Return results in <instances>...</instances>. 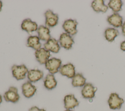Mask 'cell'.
<instances>
[{
  "label": "cell",
  "mask_w": 125,
  "mask_h": 111,
  "mask_svg": "<svg viewBox=\"0 0 125 111\" xmlns=\"http://www.w3.org/2000/svg\"><path fill=\"white\" fill-rule=\"evenodd\" d=\"M12 75L17 80L24 79L26 77L28 70L24 65H13L11 67Z\"/></svg>",
  "instance_id": "obj_1"
},
{
  "label": "cell",
  "mask_w": 125,
  "mask_h": 111,
  "mask_svg": "<svg viewBox=\"0 0 125 111\" xmlns=\"http://www.w3.org/2000/svg\"><path fill=\"white\" fill-rule=\"evenodd\" d=\"M61 64L62 61L61 59L53 57L46 62L45 67L51 74H54L59 71Z\"/></svg>",
  "instance_id": "obj_2"
},
{
  "label": "cell",
  "mask_w": 125,
  "mask_h": 111,
  "mask_svg": "<svg viewBox=\"0 0 125 111\" xmlns=\"http://www.w3.org/2000/svg\"><path fill=\"white\" fill-rule=\"evenodd\" d=\"M124 103V99L120 98L116 93H111L108 100L109 107L112 110L120 109Z\"/></svg>",
  "instance_id": "obj_3"
},
{
  "label": "cell",
  "mask_w": 125,
  "mask_h": 111,
  "mask_svg": "<svg viewBox=\"0 0 125 111\" xmlns=\"http://www.w3.org/2000/svg\"><path fill=\"white\" fill-rule=\"evenodd\" d=\"M3 97L6 102H10L13 103L18 102L20 99V95L17 88L13 86L10 87L8 90L4 93Z\"/></svg>",
  "instance_id": "obj_4"
},
{
  "label": "cell",
  "mask_w": 125,
  "mask_h": 111,
  "mask_svg": "<svg viewBox=\"0 0 125 111\" xmlns=\"http://www.w3.org/2000/svg\"><path fill=\"white\" fill-rule=\"evenodd\" d=\"M78 24V23L76 20L70 19L64 22L62 24V27L66 33L70 35H74L78 32L76 28Z\"/></svg>",
  "instance_id": "obj_5"
},
{
  "label": "cell",
  "mask_w": 125,
  "mask_h": 111,
  "mask_svg": "<svg viewBox=\"0 0 125 111\" xmlns=\"http://www.w3.org/2000/svg\"><path fill=\"white\" fill-rule=\"evenodd\" d=\"M45 25L50 27L56 26L58 22L59 16L58 14L54 13L51 10H47L45 13Z\"/></svg>",
  "instance_id": "obj_6"
},
{
  "label": "cell",
  "mask_w": 125,
  "mask_h": 111,
  "mask_svg": "<svg viewBox=\"0 0 125 111\" xmlns=\"http://www.w3.org/2000/svg\"><path fill=\"white\" fill-rule=\"evenodd\" d=\"M35 55L36 60L40 64L45 65L46 62L49 59L50 53V51L45 49L44 48H41L36 50Z\"/></svg>",
  "instance_id": "obj_7"
},
{
  "label": "cell",
  "mask_w": 125,
  "mask_h": 111,
  "mask_svg": "<svg viewBox=\"0 0 125 111\" xmlns=\"http://www.w3.org/2000/svg\"><path fill=\"white\" fill-rule=\"evenodd\" d=\"M59 42L61 46L67 50L70 49L72 48L73 44L74 43V41L71 36L66 33L61 34Z\"/></svg>",
  "instance_id": "obj_8"
},
{
  "label": "cell",
  "mask_w": 125,
  "mask_h": 111,
  "mask_svg": "<svg viewBox=\"0 0 125 111\" xmlns=\"http://www.w3.org/2000/svg\"><path fill=\"white\" fill-rule=\"evenodd\" d=\"M97 89L91 83H86L82 89L81 93L83 97L85 99H92L95 96V93Z\"/></svg>",
  "instance_id": "obj_9"
},
{
  "label": "cell",
  "mask_w": 125,
  "mask_h": 111,
  "mask_svg": "<svg viewBox=\"0 0 125 111\" xmlns=\"http://www.w3.org/2000/svg\"><path fill=\"white\" fill-rule=\"evenodd\" d=\"M59 71L62 75L65 76L69 78H72L76 74L75 67L71 63L61 66Z\"/></svg>",
  "instance_id": "obj_10"
},
{
  "label": "cell",
  "mask_w": 125,
  "mask_h": 111,
  "mask_svg": "<svg viewBox=\"0 0 125 111\" xmlns=\"http://www.w3.org/2000/svg\"><path fill=\"white\" fill-rule=\"evenodd\" d=\"M22 92L23 95L26 98L32 97L37 91L36 87L32 85L29 81H27L22 84L21 86Z\"/></svg>",
  "instance_id": "obj_11"
},
{
  "label": "cell",
  "mask_w": 125,
  "mask_h": 111,
  "mask_svg": "<svg viewBox=\"0 0 125 111\" xmlns=\"http://www.w3.org/2000/svg\"><path fill=\"white\" fill-rule=\"evenodd\" d=\"M21 28L23 30L26 31L28 33L31 34L33 32L37 30V23L31 21L30 19H24L21 24Z\"/></svg>",
  "instance_id": "obj_12"
},
{
  "label": "cell",
  "mask_w": 125,
  "mask_h": 111,
  "mask_svg": "<svg viewBox=\"0 0 125 111\" xmlns=\"http://www.w3.org/2000/svg\"><path fill=\"white\" fill-rule=\"evenodd\" d=\"M64 108L66 110L73 109L76 107H77L79 104V102L75 98L73 94H68L65 96L64 99Z\"/></svg>",
  "instance_id": "obj_13"
},
{
  "label": "cell",
  "mask_w": 125,
  "mask_h": 111,
  "mask_svg": "<svg viewBox=\"0 0 125 111\" xmlns=\"http://www.w3.org/2000/svg\"><path fill=\"white\" fill-rule=\"evenodd\" d=\"M44 48L49 51L57 53L59 52L60 49V46L59 44L58 41L55 38H52L48 40L44 44Z\"/></svg>",
  "instance_id": "obj_14"
},
{
  "label": "cell",
  "mask_w": 125,
  "mask_h": 111,
  "mask_svg": "<svg viewBox=\"0 0 125 111\" xmlns=\"http://www.w3.org/2000/svg\"><path fill=\"white\" fill-rule=\"evenodd\" d=\"M43 72L38 69H33L28 70L27 72V78L30 82L35 83L42 78Z\"/></svg>",
  "instance_id": "obj_15"
},
{
  "label": "cell",
  "mask_w": 125,
  "mask_h": 111,
  "mask_svg": "<svg viewBox=\"0 0 125 111\" xmlns=\"http://www.w3.org/2000/svg\"><path fill=\"white\" fill-rule=\"evenodd\" d=\"M107 21L115 27H119L123 25V18L119 14L115 13L107 17Z\"/></svg>",
  "instance_id": "obj_16"
},
{
  "label": "cell",
  "mask_w": 125,
  "mask_h": 111,
  "mask_svg": "<svg viewBox=\"0 0 125 111\" xmlns=\"http://www.w3.org/2000/svg\"><path fill=\"white\" fill-rule=\"evenodd\" d=\"M37 31L40 40L47 42L51 38L50 30L48 27L43 25H41L38 27Z\"/></svg>",
  "instance_id": "obj_17"
},
{
  "label": "cell",
  "mask_w": 125,
  "mask_h": 111,
  "mask_svg": "<svg viewBox=\"0 0 125 111\" xmlns=\"http://www.w3.org/2000/svg\"><path fill=\"white\" fill-rule=\"evenodd\" d=\"M43 84L46 89L51 90L56 88L57 85V82L53 74H48L44 79Z\"/></svg>",
  "instance_id": "obj_18"
},
{
  "label": "cell",
  "mask_w": 125,
  "mask_h": 111,
  "mask_svg": "<svg viewBox=\"0 0 125 111\" xmlns=\"http://www.w3.org/2000/svg\"><path fill=\"white\" fill-rule=\"evenodd\" d=\"M27 46L37 50L41 48L42 44L40 42V39L37 36H29L27 40Z\"/></svg>",
  "instance_id": "obj_19"
},
{
  "label": "cell",
  "mask_w": 125,
  "mask_h": 111,
  "mask_svg": "<svg viewBox=\"0 0 125 111\" xmlns=\"http://www.w3.org/2000/svg\"><path fill=\"white\" fill-rule=\"evenodd\" d=\"M91 7L96 12L105 13L108 9V6L105 5L103 0H95L91 3Z\"/></svg>",
  "instance_id": "obj_20"
},
{
  "label": "cell",
  "mask_w": 125,
  "mask_h": 111,
  "mask_svg": "<svg viewBox=\"0 0 125 111\" xmlns=\"http://www.w3.org/2000/svg\"><path fill=\"white\" fill-rule=\"evenodd\" d=\"M86 79L80 73H76L72 78V85L74 87H82L86 83Z\"/></svg>",
  "instance_id": "obj_21"
},
{
  "label": "cell",
  "mask_w": 125,
  "mask_h": 111,
  "mask_svg": "<svg viewBox=\"0 0 125 111\" xmlns=\"http://www.w3.org/2000/svg\"><path fill=\"white\" fill-rule=\"evenodd\" d=\"M119 32L116 29L113 28H107L104 32V36L106 40L109 42H112L114 41L115 38L118 36Z\"/></svg>",
  "instance_id": "obj_22"
},
{
  "label": "cell",
  "mask_w": 125,
  "mask_h": 111,
  "mask_svg": "<svg viewBox=\"0 0 125 111\" xmlns=\"http://www.w3.org/2000/svg\"><path fill=\"white\" fill-rule=\"evenodd\" d=\"M122 5L123 2L121 0H111L108 3V6L112 9L114 12H117L121 10Z\"/></svg>",
  "instance_id": "obj_23"
},
{
  "label": "cell",
  "mask_w": 125,
  "mask_h": 111,
  "mask_svg": "<svg viewBox=\"0 0 125 111\" xmlns=\"http://www.w3.org/2000/svg\"><path fill=\"white\" fill-rule=\"evenodd\" d=\"M28 111H46L45 109H40L36 106H34L30 108Z\"/></svg>",
  "instance_id": "obj_24"
},
{
  "label": "cell",
  "mask_w": 125,
  "mask_h": 111,
  "mask_svg": "<svg viewBox=\"0 0 125 111\" xmlns=\"http://www.w3.org/2000/svg\"><path fill=\"white\" fill-rule=\"evenodd\" d=\"M121 49L124 51H125V41H123L121 44V46H120Z\"/></svg>",
  "instance_id": "obj_25"
},
{
  "label": "cell",
  "mask_w": 125,
  "mask_h": 111,
  "mask_svg": "<svg viewBox=\"0 0 125 111\" xmlns=\"http://www.w3.org/2000/svg\"><path fill=\"white\" fill-rule=\"evenodd\" d=\"M122 34L123 35L125 36V22L123 24L122 26Z\"/></svg>",
  "instance_id": "obj_26"
},
{
  "label": "cell",
  "mask_w": 125,
  "mask_h": 111,
  "mask_svg": "<svg viewBox=\"0 0 125 111\" xmlns=\"http://www.w3.org/2000/svg\"><path fill=\"white\" fill-rule=\"evenodd\" d=\"M2 7V2L0 0V11L1 10Z\"/></svg>",
  "instance_id": "obj_27"
},
{
  "label": "cell",
  "mask_w": 125,
  "mask_h": 111,
  "mask_svg": "<svg viewBox=\"0 0 125 111\" xmlns=\"http://www.w3.org/2000/svg\"><path fill=\"white\" fill-rule=\"evenodd\" d=\"M2 96H1V95L0 94V104L1 103V102H2Z\"/></svg>",
  "instance_id": "obj_28"
},
{
  "label": "cell",
  "mask_w": 125,
  "mask_h": 111,
  "mask_svg": "<svg viewBox=\"0 0 125 111\" xmlns=\"http://www.w3.org/2000/svg\"><path fill=\"white\" fill-rule=\"evenodd\" d=\"M65 111H72L71 110H66Z\"/></svg>",
  "instance_id": "obj_29"
}]
</instances>
